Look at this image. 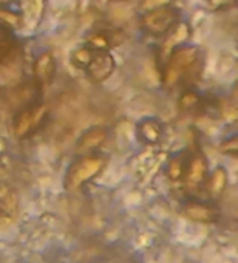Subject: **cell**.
Instances as JSON below:
<instances>
[{"label": "cell", "instance_id": "1", "mask_svg": "<svg viewBox=\"0 0 238 263\" xmlns=\"http://www.w3.org/2000/svg\"><path fill=\"white\" fill-rule=\"evenodd\" d=\"M203 71V51L200 47L184 44L175 48L166 59L163 68V85L170 90L176 85L192 87Z\"/></svg>", "mask_w": 238, "mask_h": 263}, {"label": "cell", "instance_id": "2", "mask_svg": "<svg viewBox=\"0 0 238 263\" xmlns=\"http://www.w3.org/2000/svg\"><path fill=\"white\" fill-rule=\"evenodd\" d=\"M107 166V158L101 154H87L81 155L67 171L65 174V189L67 191H76L82 187L84 184L94 180Z\"/></svg>", "mask_w": 238, "mask_h": 263}, {"label": "cell", "instance_id": "3", "mask_svg": "<svg viewBox=\"0 0 238 263\" xmlns=\"http://www.w3.org/2000/svg\"><path fill=\"white\" fill-rule=\"evenodd\" d=\"M48 119L47 104L37 101L21 108L13 119V134L17 140H28L44 127Z\"/></svg>", "mask_w": 238, "mask_h": 263}, {"label": "cell", "instance_id": "4", "mask_svg": "<svg viewBox=\"0 0 238 263\" xmlns=\"http://www.w3.org/2000/svg\"><path fill=\"white\" fill-rule=\"evenodd\" d=\"M180 21L181 11L170 4L150 11H144L141 16V28L149 36L161 37L167 34Z\"/></svg>", "mask_w": 238, "mask_h": 263}, {"label": "cell", "instance_id": "5", "mask_svg": "<svg viewBox=\"0 0 238 263\" xmlns=\"http://www.w3.org/2000/svg\"><path fill=\"white\" fill-rule=\"evenodd\" d=\"M56 70H57V64H56V58H54L53 51L45 50V51L39 53L37 58L34 59V64H33L34 85L39 90L44 87H48L54 81Z\"/></svg>", "mask_w": 238, "mask_h": 263}, {"label": "cell", "instance_id": "6", "mask_svg": "<svg viewBox=\"0 0 238 263\" xmlns=\"http://www.w3.org/2000/svg\"><path fill=\"white\" fill-rule=\"evenodd\" d=\"M116 70V61L114 56L110 51H97L90 62V65L85 68L87 79L93 84H102L105 82Z\"/></svg>", "mask_w": 238, "mask_h": 263}, {"label": "cell", "instance_id": "7", "mask_svg": "<svg viewBox=\"0 0 238 263\" xmlns=\"http://www.w3.org/2000/svg\"><path fill=\"white\" fill-rule=\"evenodd\" d=\"M126 39V34L121 30H96L91 31L87 39L85 44L88 47H91L94 51H110L113 47L121 45Z\"/></svg>", "mask_w": 238, "mask_h": 263}, {"label": "cell", "instance_id": "8", "mask_svg": "<svg viewBox=\"0 0 238 263\" xmlns=\"http://www.w3.org/2000/svg\"><path fill=\"white\" fill-rule=\"evenodd\" d=\"M107 138H108V130L102 125H94L87 128L76 143L77 155H87L96 152L101 146H104Z\"/></svg>", "mask_w": 238, "mask_h": 263}, {"label": "cell", "instance_id": "9", "mask_svg": "<svg viewBox=\"0 0 238 263\" xmlns=\"http://www.w3.org/2000/svg\"><path fill=\"white\" fill-rule=\"evenodd\" d=\"M209 175V164H207V158L204 157L203 152H196L193 155H190L187 158V164H186V172H184V180L187 183V186L190 187H196L201 183L206 181Z\"/></svg>", "mask_w": 238, "mask_h": 263}, {"label": "cell", "instance_id": "10", "mask_svg": "<svg viewBox=\"0 0 238 263\" xmlns=\"http://www.w3.org/2000/svg\"><path fill=\"white\" fill-rule=\"evenodd\" d=\"M164 42H163V47H161V58H167L175 48L184 45L189 42L190 36H192V31H190V25L186 24V22H178L167 34H164Z\"/></svg>", "mask_w": 238, "mask_h": 263}, {"label": "cell", "instance_id": "11", "mask_svg": "<svg viewBox=\"0 0 238 263\" xmlns=\"http://www.w3.org/2000/svg\"><path fill=\"white\" fill-rule=\"evenodd\" d=\"M164 128L156 118H144L136 125V137L144 144H158L163 138Z\"/></svg>", "mask_w": 238, "mask_h": 263}, {"label": "cell", "instance_id": "12", "mask_svg": "<svg viewBox=\"0 0 238 263\" xmlns=\"http://www.w3.org/2000/svg\"><path fill=\"white\" fill-rule=\"evenodd\" d=\"M21 45L13 33H0V65H11L19 59Z\"/></svg>", "mask_w": 238, "mask_h": 263}, {"label": "cell", "instance_id": "13", "mask_svg": "<svg viewBox=\"0 0 238 263\" xmlns=\"http://www.w3.org/2000/svg\"><path fill=\"white\" fill-rule=\"evenodd\" d=\"M184 214L187 218L198 223H213L220 217L218 211L206 203H189L184 209Z\"/></svg>", "mask_w": 238, "mask_h": 263}, {"label": "cell", "instance_id": "14", "mask_svg": "<svg viewBox=\"0 0 238 263\" xmlns=\"http://www.w3.org/2000/svg\"><path fill=\"white\" fill-rule=\"evenodd\" d=\"M24 27V14L5 7L0 5V31L7 33H16Z\"/></svg>", "mask_w": 238, "mask_h": 263}, {"label": "cell", "instance_id": "15", "mask_svg": "<svg viewBox=\"0 0 238 263\" xmlns=\"http://www.w3.org/2000/svg\"><path fill=\"white\" fill-rule=\"evenodd\" d=\"M207 192L210 197H220L227 187V171L221 166L215 167L210 175H207Z\"/></svg>", "mask_w": 238, "mask_h": 263}, {"label": "cell", "instance_id": "16", "mask_svg": "<svg viewBox=\"0 0 238 263\" xmlns=\"http://www.w3.org/2000/svg\"><path fill=\"white\" fill-rule=\"evenodd\" d=\"M201 101H203V99H201V96H200L198 91H195L192 87H186V88L181 91L180 98H178V110H180L181 113L193 111L195 108L200 107Z\"/></svg>", "mask_w": 238, "mask_h": 263}, {"label": "cell", "instance_id": "17", "mask_svg": "<svg viewBox=\"0 0 238 263\" xmlns=\"http://www.w3.org/2000/svg\"><path fill=\"white\" fill-rule=\"evenodd\" d=\"M96 53H97V51H94L91 47H88V45L85 44V45H82V47H77V48L71 53L70 61H71L73 67H76V68H79V70H85V68L90 65V62L93 61V58H94Z\"/></svg>", "mask_w": 238, "mask_h": 263}, {"label": "cell", "instance_id": "18", "mask_svg": "<svg viewBox=\"0 0 238 263\" xmlns=\"http://www.w3.org/2000/svg\"><path fill=\"white\" fill-rule=\"evenodd\" d=\"M186 164H187V157H184L183 154L175 155L170 158L169 164H167V175L172 181H180L184 178V172H186Z\"/></svg>", "mask_w": 238, "mask_h": 263}, {"label": "cell", "instance_id": "19", "mask_svg": "<svg viewBox=\"0 0 238 263\" xmlns=\"http://www.w3.org/2000/svg\"><path fill=\"white\" fill-rule=\"evenodd\" d=\"M218 151L224 155H230V157H235L238 154V138L236 135H232L226 140H223L220 144H218Z\"/></svg>", "mask_w": 238, "mask_h": 263}, {"label": "cell", "instance_id": "20", "mask_svg": "<svg viewBox=\"0 0 238 263\" xmlns=\"http://www.w3.org/2000/svg\"><path fill=\"white\" fill-rule=\"evenodd\" d=\"M203 5L209 11H223L236 5V0H203Z\"/></svg>", "mask_w": 238, "mask_h": 263}, {"label": "cell", "instance_id": "21", "mask_svg": "<svg viewBox=\"0 0 238 263\" xmlns=\"http://www.w3.org/2000/svg\"><path fill=\"white\" fill-rule=\"evenodd\" d=\"M172 0H143L141 4V11H150V10H155V8H160V7H164V5H170Z\"/></svg>", "mask_w": 238, "mask_h": 263}, {"label": "cell", "instance_id": "22", "mask_svg": "<svg viewBox=\"0 0 238 263\" xmlns=\"http://www.w3.org/2000/svg\"><path fill=\"white\" fill-rule=\"evenodd\" d=\"M5 4H16V2H19V0H4Z\"/></svg>", "mask_w": 238, "mask_h": 263}]
</instances>
